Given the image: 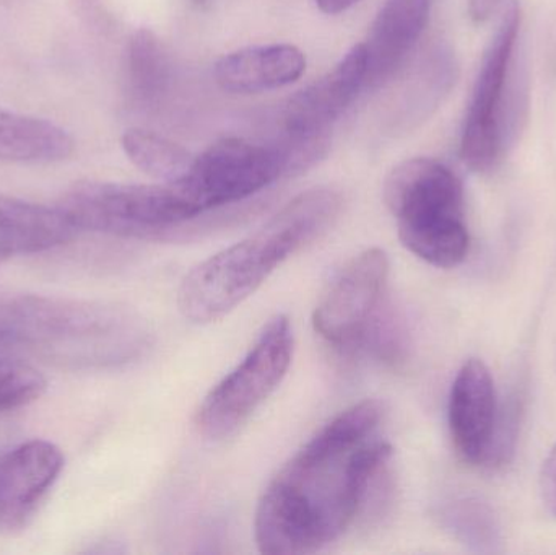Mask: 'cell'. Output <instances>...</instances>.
Returning <instances> with one entry per match:
<instances>
[{"mask_svg":"<svg viewBox=\"0 0 556 555\" xmlns=\"http://www.w3.org/2000/svg\"><path fill=\"white\" fill-rule=\"evenodd\" d=\"M384 406L365 400L333 417L274 476L257 505L254 540L269 555L313 554L355 524L388 471Z\"/></svg>","mask_w":556,"mask_h":555,"instance_id":"6da1fadb","label":"cell"},{"mask_svg":"<svg viewBox=\"0 0 556 555\" xmlns=\"http://www.w3.org/2000/svg\"><path fill=\"white\" fill-rule=\"evenodd\" d=\"M153 342L149 319L123 303L0 290V351L64 367L111 368L143 357Z\"/></svg>","mask_w":556,"mask_h":555,"instance_id":"7a4b0ae2","label":"cell"},{"mask_svg":"<svg viewBox=\"0 0 556 555\" xmlns=\"http://www.w3.org/2000/svg\"><path fill=\"white\" fill-rule=\"evenodd\" d=\"M342 209V192L330 186L301 192L253 235L186 274L178 290L179 312L194 325L225 318L254 295L288 257L324 237Z\"/></svg>","mask_w":556,"mask_h":555,"instance_id":"3957f363","label":"cell"},{"mask_svg":"<svg viewBox=\"0 0 556 555\" xmlns=\"http://www.w3.org/2000/svg\"><path fill=\"white\" fill-rule=\"evenodd\" d=\"M382 198L412 254L441 269L466 260L470 237L464 188L450 166L427 156L405 160L386 176Z\"/></svg>","mask_w":556,"mask_h":555,"instance_id":"277c9868","label":"cell"},{"mask_svg":"<svg viewBox=\"0 0 556 555\" xmlns=\"http://www.w3.org/2000/svg\"><path fill=\"white\" fill-rule=\"evenodd\" d=\"M58 207L77 231L126 240H172L201 217L173 182L81 181L62 195Z\"/></svg>","mask_w":556,"mask_h":555,"instance_id":"5b68a950","label":"cell"},{"mask_svg":"<svg viewBox=\"0 0 556 555\" xmlns=\"http://www.w3.org/2000/svg\"><path fill=\"white\" fill-rule=\"evenodd\" d=\"M519 29L521 7L511 0L486 46L464 121L460 159L472 172L495 169L516 130L513 124L518 123L521 106L513 100L518 88L511 85V77Z\"/></svg>","mask_w":556,"mask_h":555,"instance_id":"8992f818","label":"cell"},{"mask_svg":"<svg viewBox=\"0 0 556 555\" xmlns=\"http://www.w3.org/2000/svg\"><path fill=\"white\" fill-rule=\"evenodd\" d=\"M294 335L290 318L267 321L250 354L204 398L195 426L211 440L237 433L276 393L293 358Z\"/></svg>","mask_w":556,"mask_h":555,"instance_id":"52a82bcc","label":"cell"},{"mask_svg":"<svg viewBox=\"0 0 556 555\" xmlns=\"http://www.w3.org/2000/svg\"><path fill=\"white\" fill-rule=\"evenodd\" d=\"M366 49L353 46L332 71L288 100L281 114V136L276 146L283 152L290 176L303 173L329 149L332 127L359 91L366 87Z\"/></svg>","mask_w":556,"mask_h":555,"instance_id":"ba28073f","label":"cell"},{"mask_svg":"<svg viewBox=\"0 0 556 555\" xmlns=\"http://www.w3.org/2000/svg\"><path fill=\"white\" fill-rule=\"evenodd\" d=\"M283 176H290L288 163L276 143L228 137L194 156L188 175L173 185L204 215L244 201Z\"/></svg>","mask_w":556,"mask_h":555,"instance_id":"9c48e42d","label":"cell"},{"mask_svg":"<svg viewBox=\"0 0 556 555\" xmlns=\"http://www.w3.org/2000/svg\"><path fill=\"white\" fill-rule=\"evenodd\" d=\"M389 257L369 248L346 261L320 295L313 315L316 335L342 357H355L372 319L388 302Z\"/></svg>","mask_w":556,"mask_h":555,"instance_id":"30bf717a","label":"cell"},{"mask_svg":"<svg viewBox=\"0 0 556 555\" xmlns=\"http://www.w3.org/2000/svg\"><path fill=\"white\" fill-rule=\"evenodd\" d=\"M62 468L64 455L46 440H29L0 453V534L28 525Z\"/></svg>","mask_w":556,"mask_h":555,"instance_id":"8fae6325","label":"cell"},{"mask_svg":"<svg viewBox=\"0 0 556 555\" xmlns=\"http://www.w3.org/2000/svg\"><path fill=\"white\" fill-rule=\"evenodd\" d=\"M498 414L495 381L489 367L479 358H470L454 378L447 406L451 439L464 462L486 463Z\"/></svg>","mask_w":556,"mask_h":555,"instance_id":"7c38bea8","label":"cell"},{"mask_svg":"<svg viewBox=\"0 0 556 555\" xmlns=\"http://www.w3.org/2000/svg\"><path fill=\"white\" fill-rule=\"evenodd\" d=\"M433 0H386L365 45L366 87L378 88L394 77L424 36Z\"/></svg>","mask_w":556,"mask_h":555,"instance_id":"4fadbf2b","label":"cell"},{"mask_svg":"<svg viewBox=\"0 0 556 555\" xmlns=\"http://www.w3.org/2000/svg\"><path fill=\"white\" fill-rule=\"evenodd\" d=\"M306 55L293 45L248 46L222 55L214 77L227 93L257 94L280 90L303 77Z\"/></svg>","mask_w":556,"mask_h":555,"instance_id":"5bb4252c","label":"cell"},{"mask_svg":"<svg viewBox=\"0 0 556 555\" xmlns=\"http://www.w3.org/2000/svg\"><path fill=\"white\" fill-rule=\"evenodd\" d=\"M77 234L58 205L0 194V256L42 253L68 243Z\"/></svg>","mask_w":556,"mask_h":555,"instance_id":"9a60e30c","label":"cell"},{"mask_svg":"<svg viewBox=\"0 0 556 555\" xmlns=\"http://www.w3.org/2000/svg\"><path fill=\"white\" fill-rule=\"evenodd\" d=\"M71 134L51 121L0 108V160L12 163H55L74 153Z\"/></svg>","mask_w":556,"mask_h":555,"instance_id":"2e32d148","label":"cell"},{"mask_svg":"<svg viewBox=\"0 0 556 555\" xmlns=\"http://www.w3.org/2000/svg\"><path fill=\"white\" fill-rule=\"evenodd\" d=\"M172 61L162 39L149 28H140L127 45V87L134 103L153 106L168 91Z\"/></svg>","mask_w":556,"mask_h":555,"instance_id":"e0dca14e","label":"cell"},{"mask_svg":"<svg viewBox=\"0 0 556 555\" xmlns=\"http://www.w3.org/2000/svg\"><path fill=\"white\" fill-rule=\"evenodd\" d=\"M121 146L137 168L163 182L185 178L194 162V156L185 147L150 130H126Z\"/></svg>","mask_w":556,"mask_h":555,"instance_id":"ac0fdd59","label":"cell"},{"mask_svg":"<svg viewBox=\"0 0 556 555\" xmlns=\"http://www.w3.org/2000/svg\"><path fill=\"white\" fill-rule=\"evenodd\" d=\"M444 520L463 543L479 551H493L498 544L500 528L495 515L489 505L476 499H460L447 505Z\"/></svg>","mask_w":556,"mask_h":555,"instance_id":"d6986e66","label":"cell"},{"mask_svg":"<svg viewBox=\"0 0 556 555\" xmlns=\"http://www.w3.org/2000/svg\"><path fill=\"white\" fill-rule=\"evenodd\" d=\"M48 388L45 375L18 358H0V414L35 403Z\"/></svg>","mask_w":556,"mask_h":555,"instance_id":"ffe728a7","label":"cell"},{"mask_svg":"<svg viewBox=\"0 0 556 555\" xmlns=\"http://www.w3.org/2000/svg\"><path fill=\"white\" fill-rule=\"evenodd\" d=\"M541 494L545 508L556 518V445L548 453L542 468Z\"/></svg>","mask_w":556,"mask_h":555,"instance_id":"44dd1931","label":"cell"},{"mask_svg":"<svg viewBox=\"0 0 556 555\" xmlns=\"http://www.w3.org/2000/svg\"><path fill=\"white\" fill-rule=\"evenodd\" d=\"M498 2L500 0H469V13L473 22H486Z\"/></svg>","mask_w":556,"mask_h":555,"instance_id":"7402d4cb","label":"cell"},{"mask_svg":"<svg viewBox=\"0 0 556 555\" xmlns=\"http://www.w3.org/2000/svg\"><path fill=\"white\" fill-rule=\"evenodd\" d=\"M314 2L319 7L320 12L327 13V15H339V13L352 9L359 0H314Z\"/></svg>","mask_w":556,"mask_h":555,"instance_id":"603a6c76","label":"cell"},{"mask_svg":"<svg viewBox=\"0 0 556 555\" xmlns=\"http://www.w3.org/2000/svg\"><path fill=\"white\" fill-rule=\"evenodd\" d=\"M199 2H202V0H199Z\"/></svg>","mask_w":556,"mask_h":555,"instance_id":"cb8c5ba5","label":"cell"}]
</instances>
